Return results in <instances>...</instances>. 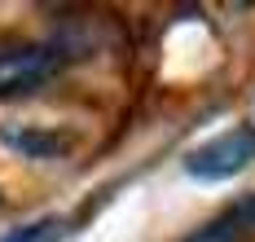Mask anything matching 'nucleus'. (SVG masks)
<instances>
[{"label": "nucleus", "mask_w": 255, "mask_h": 242, "mask_svg": "<svg viewBox=\"0 0 255 242\" xmlns=\"http://www.w3.org/2000/svg\"><path fill=\"white\" fill-rule=\"evenodd\" d=\"M66 66V53L44 40H4L0 44V97H31L53 84Z\"/></svg>", "instance_id": "nucleus-1"}, {"label": "nucleus", "mask_w": 255, "mask_h": 242, "mask_svg": "<svg viewBox=\"0 0 255 242\" xmlns=\"http://www.w3.org/2000/svg\"><path fill=\"white\" fill-rule=\"evenodd\" d=\"M251 163H255V128L242 123V128H229V132L194 145L185 154V172L198 181H229L238 172H247Z\"/></svg>", "instance_id": "nucleus-2"}, {"label": "nucleus", "mask_w": 255, "mask_h": 242, "mask_svg": "<svg viewBox=\"0 0 255 242\" xmlns=\"http://www.w3.org/2000/svg\"><path fill=\"white\" fill-rule=\"evenodd\" d=\"M255 238V194L229 203L216 220H207L189 242H251Z\"/></svg>", "instance_id": "nucleus-3"}, {"label": "nucleus", "mask_w": 255, "mask_h": 242, "mask_svg": "<svg viewBox=\"0 0 255 242\" xmlns=\"http://www.w3.org/2000/svg\"><path fill=\"white\" fill-rule=\"evenodd\" d=\"M0 141H4L9 150H18L22 159H57V154H66V145H71V136L40 132V128H22V132L0 128Z\"/></svg>", "instance_id": "nucleus-4"}, {"label": "nucleus", "mask_w": 255, "mask_h": 242, "mask_svg": "<svg viewBox=\"0 0 255 242\" xmlns=\"http://www.w3.org/2000/svg\"><path fill=\"white\" fill-rule=\"evenodd\" d=\"M62 229H66L62 216H35V220H26V225L4 229L0 242H57V238H62Z\"/></svg>", "instance_id": "nucleus-5"}]
</instances>
